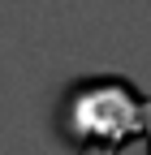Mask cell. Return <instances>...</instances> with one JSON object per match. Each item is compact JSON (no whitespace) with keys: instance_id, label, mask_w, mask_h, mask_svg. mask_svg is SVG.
Listing matches in <instances>:
<instances>
[{"instance_id":"1","label":"cell","mask_w":151,"mask_h":155,"mask_svg":"<svg viewBox=\"0 0 151 155\" xmlns=\"http://www.w3.org/2000/svg\"><path fill=\"white\" fill-rule=\"evenodd\" d=\"M61 129L73 138L78 151H112V155H121L125 142L147 138V99L121 73L82 78L65 99Z\"/></svg>"},{"instance_id":"2","label":"cell","mask_w":151,"mask_h":155,"mask_svg":"<svg viewBox=\"0 0 151 155\" xmlns=\"http://www.w3.org/2000/svg\"><path fill=\"white\" fill-rule=\"evenodd\" d=\"M147 155H151V99H147Z\"/></svg>"}]
</instances>
